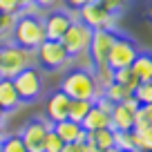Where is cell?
<instances>
[{
	"label": "cell",
	"instance_id": "obj_1",
	"mask_svg": "<svg viewBox=\"0 0 152 152\" xmlns=\"http://www.w3.org/2000/svg\"><path fill=\"white\" fill-rule=\"evenodd\" d=\"M58 90L63 94H67L69 99H85V101H92V103L101 96V90L94 81L92 69H81V67H74V69L65 72Z\"/></svg>",
	"mask_w": 152,
	"mask_h": 152
},
{
	"label": "cell",
	"instance_id": "obj_2",
	"mask_svg": "<svg viewBox=\"0 0 152 152\" xmlns=\"http://www.w3.org/2000/svg\"><path fill=\"white\" fill-rule=\"evenodd\" d=\"M11 40L20 47L29 49V52H36L40 47V43H45V27H43V18H36V16H25L18 14L16 16V25L11 29Z\"/></svg>",
	"mask_w": 152,
	"mask_h": 152
},
{
	"label": "cell",
	"instance_id": "obj_3",
	"mask_svg": "<svg viewBox=\"0 0 152 152\" xmlns=\"http://www.w3.org/2000/svg\"><path fill=\"white\" fill-rule=\"evenodd\" d=\"M34 61H36L34 52L16 45L14 40L2 43L0 45V78H14L23 69L31 67Z\"/></svg>",
	"mask_w": 152,
	"mask_h": 152
},
{
	"label": "cell",
	"instance_id": "obj_4",
	"mask_svg": "<svg viewBox=\"0 0 152 152\" xmlns=\"http://www.w3.org/2000/svg\"><path fill=\"white\" fill-rule=\"evenodd\" d=\"M34 56H36L38 65L47 72H58L74 61L67 54V49L63 47L61 40H45V43H40V47L34 52Z\"/></svg>",
	"mask_w": 152,
	"mask_h": 152
},
{
	"label": "cell",
	"instance_id": "obj_5",
	"mask_svg": "<svg viewBox=\"0 0 152 152\" xmlns=\"http://www.w3.org/2000/svg\"><path fill=\"white\" fill-rule=\"evenodd\" d=\"M92 36H94V29L87 27L85 23H81V20L76 18V20H72L69 29H67L65 36L61 38V43H63V47L67 49V54H69L72 58H76V56H81V54H85L87 49H90Z\"/></svg>",
	"mask_w": 152,
	"mask_h": 152
},
{
	"label": "cell",
	"instance_id": "obj_6",
	"mask_svg": "<svg viewBox=\"0 0 152 152\" xmlns=\"http://www.w3.org/2000/svg\"><path fill=\"white\" fill-rule=\"evenodd\" d=\"M14 85H16V92L20 96V103H29V101H36L38 96L43 94V87H45V81H43V74L36 69V67H27L23 69L20 74H16L14 78Z\"/></svg>",
	"mask_w": 152,
	"mask_h": 152
},
{
	"label": "cell",
	"instance_id": "obj_7",
	"mask_svg": "<svg viewBox=\"0 0 152 152\" xmlns=\"http://www.w3.org/2000/svg\"><path fill=\"white\" fill-rule=\"evenodd\" d=\"M76 16H78V20L81 23H85L87 27H92L96 31V29H116V20H119V14H112V11H107L105 7H101L96 0H92V2H87L85 7H81V9L76 11Z\"/></svg>",
	"mask_w": 152,
	"mask_h": 152
},
{
	"label": "cell",
	"instance_id": "obj_8",
	"mask_svg": "<svg viewBox=\"0 0 152 152\" xmlns=\"http://www.w3.org/2000/svg\"><path fill=\"white\" fill-rule=\"evenodd\" d=\"M137 54H139V49H137L132 38L116 34V38H114V43H112V49H110V54H107V65L112 67V69L130 67L134 63V58H137Z\"/></svg>",
	"mask_w": 152,
	"mask_h": 152
},
{
	"label": "cell",
	"instance_id": "obj_9",
	"mask_svg": "<svg viewBox=\"0 0 152 152\" xmlns=\"http://www.w3.org/2000/svg\"><path fill=\"white\" fill-rule=\"evenodd\" d=\"M76 11L69 9H52V11H45L43 16V27H45V38L47 40H61L65 36V31L69 29L72 20H76Z\"/></svg>",
	"mask_w": 152,
	"mask_h": 152
},
{
	"label": "cell",
	"instance_id": "obj_10",
	"mask_svg": "<svg viewBox=\"0 0 152 152\" xmlns=\"http://www.w3.org/2000/svg\"><path fill=\"white\" fill-rule=\"evenodd\" d=\"M114 38H116V31H112V29H96L94 31L90 49H87V54H90V58H92L94 65L107 63V54H110V49H112Z\"/></svg>",
	"mask_w": 152,
	"mask_h": 152
},
{
	"label": "cell",
	"instance_id": "obj_11",
	"mask_svg": "<svg viewBox=\"0 0 152 152\" xmlns=\"http://www.w3.org/2000/svg\"><path fill=\"white\" fill-rule=\"evenodd\" d=\"M49 130L45 128V123L40 121V116H38V119L27 121L18 134H20V139H23L27 152H43V143H45V134Z\"/></svg>",
	"mask_w": 152,
	"mask_h": 152
},
{
	"label": "cell",
	"instance_id": "obj_12",
	"mask_svg": "<svg viewBox=\"0 0 152 152\" xmlns=\"http://www.w3.org/2000/svg\"><path fill=\"white\" fill-rule=\"evenodd\" d=\"M67 112H69V96L63 94L61 90L52 92L45 101V116L52 123H58V121L67 119Z\"/></svg>",
	"mask_w": 152,
	"mask_h": 152
},
{
	"label": "cell",
	"instance_id": "obj_13",
	"mask_svg": "<svg viewBox=\"0 0 152 152\" xmlns=\"http://www.w3.org/2000/svg\"><path fill=\"white\" fill-rule=\"evenodd\" d=\"M134 112L130 105L125 103H116L110 112V128L114 132H128V130L134 128Z\"/></svg>",
	"mask_w": 152,
	"mask_h": 152
},
{
	"label": "cell",
	"instance_id": "obj_14",
	"mask_svg": "<svg viewBox=\"0 0 152 152\" xmlns=\"http://www.w3.org/2000/svg\"><path fill=\"white\" fill-rule=\"evenodd\" d=\"M54 132L61 137L63 143H85L87 141V132L83 130V125L74 123V121H69V119L54 123Z\"/></svg>",
	"mask_w": 152,
	"mask_h": 152
},
{
	"label": "cell",
	"instance_id": "obj_15",
	"mask_svg": "<svg viewBox=\"0 0 152 152\" xmlns=\"http://www.w3.org/2000/svg\"><path fill=\"white\" fill-rule=\"evenodd\" d=\"M130 69L139 78V83H152V52H139Z\"/></svg>",
	"mask_w": 152,
	"mask_h": 152
},
{
	"label": "cell",
	"instance_id": "obj_16",
	"mask_svg": "<svg viewBox=\"0 0 152 152\" xmlns=\"http://www.w3.org/2000/svg\"><path fill=\"white\" fill-rule=\"evenodd\" d=\"M20 105V96L11 78H0V107L5 112H14Z\"/></svg>",
	"mask_w": 152,
	"mask_h": 152
},
{
	"label": "cell",
	"instance_id": "obj_17",
	"mask_svg": "<svg viewBox=\"0 0 152 152\" xmlns=\"http://www.w3.org/2000/svg\"><path fill=\"white\" fill-rule=\"evenodd\" d=\"M83 130L85 132H94V130H103V128H110V114L103 112L101 107H96L92 103V110L87 112V116L83 119Z\"/></svg>",
	"mask_w": 152,
	"mask_h": 152
},
{
	"label": "cell",
	"instance_id": "obj_18",
	"mask_svg": "<svg viewBox=\"0 0 152 152\" xmlns=\"http://www.w3.org/2000/svg\"><path fill=\"white\" fill-rule=\"evenodd\" d=\"M85 143H92L96 145L99 150H110L114 148V130L112 128H103V130H94V132H87V141Z\"/></svg>",
	"mask_w": 152,
	"mask_h": 152
},
{
	"label": "cell",
	"instance_id": "obj_19",
	"mask_svg": "<svg viewBox=\"0 0 152 152\" xmlns=\"http://www.w3.org/2000/svg\"><path fill=\"white\" fill-rule=\"evenodd\" d=\"M92 110V101L85 99H69V112H67V119L74 121V123H83V119L87 116V112Z\"/></svg>",
	"mask_w": 152,
	"mask_h": 152
},
{
	"label": "cell",
	"instance_id": "obj_20",
	"mask_svg": "<svg viewBox=\"0 0 152 152\" xmlns=\"http://www.w3.org/2000/svg\"><path fill=\"white\" fill-rule=\"evenodd\" d=\"M132 130H137V132H141V130H152V103H145V105H139L137 107Z\"/></svg>",
	"mask_w": 152,
	"mask_h": 152
},
{
	"label": "cell",
	"instance_id": "obj_21",
	"mask_svg": "<svg viewBox=\"0 0 152 152\" xmlns=\"http://www.w3.org/2000/svg\"><path fill=\"white\" fill-rule=\"evenodd\" d=\"M92 74H94V81H96V85H99L101 92H103L107 85L114 83V69L107 65V63H103V65H94V67H92Z\"/></svg>",
	"mask_w": 152,
	"mask_h": 152
},
{
	"label": "cell",
	"instance_id": "obj_22",
	"mask_svg": "<svg viewBox=\"0 0 152 152\" xmlns=\"http://www.w3.org/2000/svg\"><path fill=\"white\" fill-rule=\"evenodd\" d=\"M101 94H103L110 103L116 105V103H123L128 96H132V90H128V87L121 85V83H112V85H107L103 92H101Z\"/></svg>",
	"mask_w": 152,
	"mask_h": 152
},
{
	"label": "cell",
	"instance_id": "obj_23",
	"mask_svg": "<svg viewBox=\"0 0 152 152\" xmlns=\"http://www.w3.org/2000/svg\"><path fill=\"white\" fill-rule=\"evenodd\" d=\"M114 148H119V150H123V152L139 150L134 130H128V132H114Z\"/></svg>",
	"mask_w": 152,
	"mask_h": 152
},
{
	"label": "cell",
	"instance_id": "obj_24",
	"mask_svg": "<svg viewBox=\"0 0 152 152\" xmlns=\"http://www.w3.org/2000/svg\"><path fill=\"white\" fill-rule=\"evenodd\" d=\"M16 25V16L14 14H2L0 11V45L11 40V29Z\"/></svg>",
	"mask_w": 152,
	"mask_h": 152
},
{
	"label": "cell",
	"instance_id": "obj_25",
	"mask_svg": "<svg viewBox=\"0 0 152 152\" xmlns=\"http://www.w3.org/2000/svg\"><path fill=\"white\" fill-rule=\"evenodd\" d=\"M114 83H121V85H125L128 90L134 92V87L139 85V78L132 74L130 67H123V69H114Z\"/></svg>",
	"mask_w": 152,
	"mask_h": 152
},
{
	"label": "cell",
	"instance_id": "obj_26",
	"mask_svg": "<svg viewBox=\"0 0 152 152\" xmlns=\"http://www.w3.org/2000/svg\"><path fill=\"white\" fill-rule=\"evenodd\" d=\"M0 152H27L20 134H7L5 141L0 143Z\"/></svg>",
	"mask_w": 152,
	"mask_h": 152
},
{
	"label": "cell",
	"instance_id": "obj_27",
	"mask_svg": "<svg viewBox=\"0 0 152 152\" xmlns=\"http://www.w3.org/2000/svg\"><path fill=\"white\" fill-rule=\"evenodd\" d=\"M132 96L139 101V105L152 103V83H139V85L134 87Z\"/></svg>",
	"mask_w": 152,
	"mask_h": 152
},
{
	"label": "cell",
	"instance_id": "obj_28",
	"mask_svg": "<svg viewBox=\"0 0 152 152\" xmlns=\"http://www.w3.org/2000/svg\"><path fill=\"white\" fill-rule=\"evenodd\" d=\"M63 145L65 143L61 141V137H58L54 130H49L47 134H45V143H43V152H61Z\"/></svg>",
	"mask_w": 152,
	"mask_h": 152
},
{
	"label": "cell",
	"instance_id": "obj_29",
	"mask_svg": "<svg viewBox=\"0 0 152 152\" xmlns=\"http://www.w3.org/2000/svg\"><path fill=\"white\" fill-rule=\"evenodd\" d=\"M134 134H137L139 150H152V130H141V132L134 130Z\"/></svg>",
	"mask_w": 152,
	"mask_h": 152
},
{
	"label": "cell",
	"instance_id": "obj_30",
	"mask_svg": "<svg viewBox=\"0 0 152 152\" xmlns=\"http://www.w3.org/2000/svg\"><path fill=\"white\" fill-rule=\"evenodd\" d=\"M101 7H105L107 11H112V14H121V11L128 7V0H96Z\"/></svg>",
	"mask_w": 152,
	"mask_h": 152
},
{
	"label": "cell",
	"instance_id": "obj_31",
	"mask_svg": "<svg viewBox=\"0 0 152 152\" xmlns=\"http://www.w3.org/2000/svg\"><path fill=\"white\" fill-rule=\"evenodd\" d=\"M20 9H23V2H20V0H0V11H2V14L18 16Z\"/></svg>",
	"mask_w": 152,
	"mask_h": 152
},
{
	"label": "cell",
	"instance_id": "obj_32",
	"mask_svg": "<svg viewBox=\"0 0 152 152\" xmlns=\"http://www.w3.org/2000/svg\"><path fill=\"white\" fill-rule=\"evenodd\" d=\"M20 14H25V16H36V18H43V16H45V9H40L36 2H29V5H23Z\"/></svg>",
	"mask_w": 152,
	"mask_h": 152
},
{
	"label": "cell",
	"instance_id": "obj_33",
	"mask_svg": "<svg viewBox=\"0 0 152 152\" xmlns=\"http://www.w3.org/2000/svg\"><path fill=\"white\" fill-rule=\"evenodd\" d=\"M40 9L45 11H52V9H58V5H63V0H34Z\"/></svg>",
	"mask_w": 152,
	"mask_h": 152
},
{
	"label": "cell",
	"instance_id": "obj_34",
	"mask_svg": "<svg viewBox=\"0 0 152 152\" xmlns=\"http://www.w3.org/2000/svg\"><path fill=\"white\" fill-rule=\"evenodd\" d=\"M87 2H92V0H63V5H65L69 11H78L81 7H85Z\"/></svg>",
	"mask_w": 152,
	"mask_h": 152
},
{
	"label": "cell",
	"instance_id": "obj_35",
	"mask_svg": "<svg viewBox=\"0 0 152 152\" xmlns=\"http://www.w3.org/2000/svg\"><path fill=\"white\" fill-rule=\"evenodd\" d=\"M94 105H96V107H101V110H103V112H107V114H110V112H112V107H114V103H110V101H107V99H105V96H103V94H101V96H99V99H96V101H94Z\"/></svg>",
	"mask_w": 152,
	"mask_h": 152
},
{
	"label": "cell",
	"instance_id": "obj_36",
	"mask_svg": "<svg viewBox=\"0 0 152 152\" xmlns=\"http://www.w3.org/2000/svg\"><path fill=\"white\" fill-rule=\"evenodd\" d=\"M61 152H85V143H65Z\"/></svg>",
	"mask_w": 152,
	"mask_h": 152
},
{
	"label": "cell",
	"instance_id": "obj_37",
	"mask_svg": "<svg viewBox=\"0 0 152 152\" xmlns=\"http://www.w3.org/2000/svg\"><path fill=\"white\" fill-rule=\"evenodd\" d=\"M7 134H9V132L5 130V123H0V143L5 141V137H7Z\"/></svg>",
	"mask_w": 152,
	"mask_h": 152
},
{
	"label": "cell",
	"instance_id": "obj_38",
	"mask_svg": "<svg viewBox=\"0 0 152 152\" xmlns=\"http://www.w3.org/2000/svg\"><path fill=\"white\" fill-rule=\"evenodd\" d=\"M85 152H103V150H99V148L92 145V143H85Z\"/></svg>",
	"mask_w": 152,
	"mask_h": 152
},
{
	"label": "cell",
	"instance_id": "obj_39",
	"mask_svg": "<svg viewBox=\"0 0 152 152\" xmlns=\"http://www.w3.org/2000/svg\"><path fill=\"white\" fill-rule=\"evenodd\" d=\"M5 119H7V112L0 107V123H5Z\"/></svg>",
	"mask_w": 152,
	"mask_h": 152
},
{
	"label": "cell",
	"instance_id": "obj_40",
	"mask_svg": "<svg viewBox=\"0 0 152 152\" xmlns=\"http://www.w3.org/2000/svg\"><path fill=\"white\" fill-rule=\"evenodd\" d=\"M148 18H150V23H152V2L148 5Z\"/></svg>",
	"mask_w": 152,
	"mask_h": 152
},
{
	"label": "cell",
	"instance_id": "obj_41",
	"mask_svg": "<svg viewBox=\"0 0 152 152\" xmlns=\"http://www.w3.org/2000/svg\"><path fill=\"white\" fill-rule=\"evenodd\" d=\"M20 2H23V5H29V2H34V0H20Z\"/></svg>",
	"mask_w": 152,
	"mask_h": 152
},
{
	"label": "cell",
	"instance_id": "obj_42",
	"mask_svg": "<svg viewBox=\"0 0 152 152\" xmlns=\"http://www.w3.org/2000/svg\"><path fill=\"white\" fill-rule=\"evenodd\" d=\"M134 152H152V150H134Z\"/></svg>",
	"mask_w": 152,
	"mask_h": 152
}]
</instances>
